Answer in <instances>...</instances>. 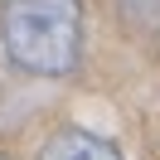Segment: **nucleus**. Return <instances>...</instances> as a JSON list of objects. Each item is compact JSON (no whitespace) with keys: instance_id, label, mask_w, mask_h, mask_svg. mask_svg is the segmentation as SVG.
<instances>
[{"instance_id":"nucleus-1","label":"nucleus","mask_w":160,"mask_h":160,"mask_svg":"<svg viewBox=\"0 0 160 160\" xmlns=\"http://www.w3.org/2000/svg\"><path fill=\"white\" fill-rule=\"evenodd\" d=\"M0 49L15 68L63 78L82 53V5L78 0H0Z\"/></svg>"},{"instance_id":"nucleus-2","label":"nucleus","mask_w":160,"mask_h":160,"mask_svg":"<svg viewBox=\"0 0 160 160\" xmlns=\"http://www.w3.org/2000/svg\"><path fill=\"white\" fill-rule=\"evenodd\" d=\"M39 160H126L112 141H102V136H92V131H58V136L44 146V155Z\"/></svg>"},{"instance_id":"nucleus-3","label":"nucleus","mask_w":160,"mask_h":160,"mask_svg":"<svg viewBox=\"0 0 160 160\" xmlns=\"http://www.w3.org/2000/svg\"><path fill=\"white\" fill-rule=\"evenodd\" d=\"M0 160H5V155H0Z\"/></svg>"}]
</instances>
